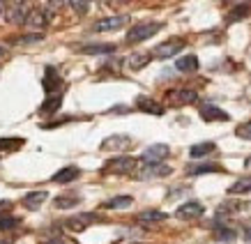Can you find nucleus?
I'll use <instances>...</instances> for the list:
<instances>
[{"mask_svg": "<svg viewBox=\"0 0 251 244\" xmlns=\"http://www.w3.org/2000/svg\"><path fill=\"white\" fill-rule=\"evenodd\" d=\"M12 210V200H0V214H7Z\"/></svg>", "mask_w": 251, "mask_h": 244, "instance_id": "f704fd0d", "label": "nucleus"}, {"mask_svg": "<svg viewBox=\"0 0 251 244\" xmlns=\"http://www.w3.org/2000/svg\"><path fill=\"white\" fill-rule=\"evenodd\" d=\"M228 194H230V196H244V194H251V175L240 177L237 182L230 184Z\"/></svg>", "mask_w": 251, "mask_h": 244, "instance_id": "6ab92c4d", "label": "nucleus"}, {"mask_svg": "<svg viewBox=\"0 0 251 244\" xmlns=\"http://www.w3.org/2000/svg\"><path fill=\"white\" fill-rule=\"evenodd\" d=\"M99 219H101L99 214L81 212V214H74V217H69L67 221H65V226H67L69 230H76V233H81V230H85L88 226H92V223H97Z\"/></svg>", "mask_w": 251, "mask_h": 244, "instance_id": "39448f33", "label": "nucleus"}, {"mask_svg": "<svg viewBox=\"0 0 251 244\" xmlns=\"http://www.w3.org/2000/svg\"><path fill=\"white\" fill-rule=\"evenodd\" d=\"M25 25H30V28H44V25H46V16H44V12H39V9H32V12H28Z\"/></svg>", "mask_w": 251, "mask_h": 244, "instance_id": "a878e982", "label": "nucleus"}, {"mask_svg": "<svg viewBox=\"0 0 251 244\" xmlns=\"http://www.w3.org/2000/svg\"><path fill=\"white\" fill-rule=\"evenodd\" d=\"M0 244H12V242H7V240H0Z\"/></svg>", "mask_w": 251, "mask_h": 244, "instance_id": "79ce46f5", "label": "nucleus"}, {"mask_svg": "<svg viewBox=\"0 0 251 244\" xmlns=\"http://www.w3.org/2000/svg\"><path fill=\"white\" fill-rule=\"evenodd\" d=\"M0 55H5V46H0Z\"/></svg>", "mask_w": 251, "mask_h": 244, "instance_id": "a19ab883", "label": "nucleus"}, {"mask_svg": "<svg viewBox=\"0 0 251 244\" xmlns=\"http://www.w3.org/2000/svg\"><path fill=\"white\" fill-rule=\"evenodd\" d=\"M88 55H104V53H115V44H88L81 49Z\"/></svg>", "mask_w": 251, "mask_h": 244, "instance_id": "5701e85b", "label": "nucleus"}, {"mask_svg": "<svg viewBox=\"0 0 251 244\" xmlns=\"http://www.w3.org/2000/svg\"><path fill=\"white\" fill-rule=\"evenodd\" d=\"M226 5H235V2H242V5H247V2H251V0H224Z\"/></svg>", "mask_w": 251, "mask_h": 244, "instance_id": "e433bc0d", "label": "nucleus"}, {"mask_svg": "<svg viewBox=\"0 0 251 244\" xmlns=\"http://www.w3.org/2000/svg\"><path fill=\"white\" fill-rule=\"evenodd\" d=\"M0 14H2V0H0Z\"/></svg>", "mask_w": 251, "mask_h": 244, "instance_id": "37998d69", "label": "nucleus"}, {"mask_svg": "<svg viewBox=\"0 0 251 244\" xmlns=\"http://www.w3.org/2000/svg\"><path fill=\"white\" fill-rule=\"evenodd\" d=\"M28 14H25V9L23 5H9L7 7V21L9 23H25Z\"/></svg>", "mask_w": 251, "mask_h": 244, "instance_id": "393cba45", "label": "nucleus"}, {"mask_svg": "<svg viewBox=\"0 0 251 244\" xmlns=\"http://www.w3.org/2000/svg\"><path fill=\"white\" fill-rule=\"evenodd\" d=\"M175 69L182 72V74H194V72H198V58L194 53L182 55V58L175 60Z\"/></svg>", "mask_w": 251, "mask_h": 244, "instance_id": "2eb2a0df", "label": "nucleus"}, {"mask_svg": "<svg viewBox=\"0 0 251 244\" xmlns=\"http://www.w3.org/2000/svg\"><path fill=\"white\" fill-rule=\"evenodd\" d=\"M136 108L143 111V113H150V115H164V106H161L159 101L150 99V97H143V95L136 99Z\"/></svg>", "mask_w": 251, "mask_h": 244, "instance_id": "4468645a", "label": "nucleus"}, {"mask_svg": "<svg viewBox=\"0 0 251 244\" xmlns=\"http://www.w3.org/2000/svg\"><path fill=\"white\" fill-rule=\"evenodd\" d=\"M78 175H81V168L65 166V168H60L53 177H51V182H55V184H69V182H74Z\"/></svg>", "mask_w": 251, "mask_h": 244, "instance_id": "ddd939ff", "label": "nucleus"}, {"mask_svg": "<svg viewBox=\"0 0 251 244\" xmlns=\"http://www.w3.org/2000/svg\"><path fill=\"white\" fill-rule=\"evenodd\" d=\"M21 223V219H16V217H0V230H12L14 226H19Z\"/></svg>", "mask_w": 251, "mask_h": 244, "instance_id": "2f4dec72", "label": "nucleus"}, {"mask_svg": "<svg viewBox=\"0 0 251 244\" xmlns=\"http://www.w3.org/2000/svg\"><path fill=\"white\" fill-rule=\"evenodd\" d=\"M152 58H154L152 53H134L129 60H127V67H129L131 72H138V69H143L148 62L152 60Z\"/></svg>", "mask_w": 251, "mask_h": 244, "instance_id": "412c9836", "label": "nucleus"}, {"mask_svg": "<svg viewBox=\"0 0 251 244\" xmlns=\"http://www.w3.org/2000/svg\"><path fill=\"white\" fill-rule=\"evenodd\" d=\"M201 118L205 122H228L230 120V115L224 108L214 106V104H203L201 106Z\"/></svg>", "mask_w": 251, "mask_h": 244, "instance_id": "9b49d317", "label": "nucleus"}, {"mask_svg": "<svg viewBox=\"0 0 251 244\" xmlns=\"http://www.w3.org/2000/svg\"><path fill=\"white\" fill-rule=\"evenodd\" d=\"M46 198H49L46 191H30V194L23 196V205L28 207V210H39V207L44 205Z\"/></svg>", "mask_w": 251, "mask_h": 244, "instance_id": "f3484780", "label": "nucleus"}, {"mask_svg": "<svg viewBox=\"0 0 251 244\" xmlns=\"http://www.w3.org/2000/svg\"><path fill=\"white\" fill-rule=\"evenodd\" d=\"M171 154V147L166 143H154L150 147H145L143 154H141V161L143 164H161Z\"/></svg>", "mask_w": 251, "mask_h": 244, "instance_id": "20e7f679", "label": "nucleus"}, {"mask_svg": "<svg viewBox=\"0 0 251 244\" xmlns=\"http://www.w3.org/2000/svg\"><path fill=\"white\" fill-rule=\"evenodd\" d=\"M90 2L92 0H69V5H72V9H74L76 14H85V12L90 9Z\"/></svg>", "mask_w": 251, "mask_h": 244, "instance_id": "c756f323", "label": "nucleus"}, {"mask_svg": "<svg viewBox=\"0 0 251 244\" xmlns=\"http://www.w3.org/2000/svg\"><path fill=\"white\" fill-rule=\"evenodd\" d=\"M129 145H131V138L127 134H113V136L101 141V150L104 152H125Z\"/></svg>", "mask_w": 251, "mask_h": 244, "instance_id": "423d86ee", "label": "nucleus"}, {"mask_svg": "<svg viewBox=\"0 0 251 244\" xmlns=\"http://www.w3.org/2000/svg\"><path fill=\"white\" fill-rule=\"evenodd\" d=\"M131 203H134L131 196H115V198L106 200L101 207H104V210H125V207H131Z\"/></svg>", "mask_w": 251, "mask_h": 244, "instance_id": "4be33fe9", "label": "nucleus"}, {"mask_svg": "<svg viewBox=\"0 0 251 244\" xmlns=\"http://www.w3.org/2000/svg\"><path fill=\"white\" fill-rule=\"evenodd\" d=\"M184 49V39H168V42H164V44L154 46L152 55L154 58H159V60H166V58H173L175 53H180Z\"/></svg>", "mask_w": 251, "mask_h": 244, "instance_id": "0eeeda50", "label": "nucleus"}, {"mask_svg": "<svg viewBox=\"0 0 251 244\" xmlns=\"http://www.w3.org/2000/svg\"><path fill=\"white\" fill-rule=\"evenodd\" d=\"M23 143V138H0V152H14Z\"/></svg>", "mask_w": 251, "mask_h": 244, "instance_id": "cd10ccee", "label": "nucleus"}, {"mask_svg": "<svg viewBox=\"0 0 251 244\" xmlns=\"http://www.w3.org/2000/svg\"><path fill=\"white\" fill-rule=\"evenodd\" d=\"M244 166H247V168H251V154H249V157H247V159H244Z\"/></svg>", "mask_w": 251, "mask_h": 244, "instance_id": "58836bf2", "label": "nucleus"}, {"mask_svg": "<svg viewBox=\"0 0 251 244\" xmlns=\"http://www.w3.org/2000/svg\"><path fill=\"white\" fill-rule=\"evenodd\" d=\"M53 205L58 210H67V207H76L78 205V198L76 196H60V198L53 200Z\"/></svg>", "mask_w": 251, "mask_h": 244, "instance_id": "c85d7f7f", "label": "nucleus"}, {"mask_svg": "<svg viewBox=\"0 0 251 244\" xmlns=\"http://www.w3.org/2000/svg\"><path fill=\"white\" fill-rule=\"evenodd\" d=\"M46 2H49L51 9H62L65 5H69V0H46Z\"/></svg>", "mask_w": 251, "mask_h": 244, "instance_id": "473e14b6", "label": "nucleus"}, {"mask_svg": "<svg viewBox=\"0 0 251 244\" xmlns=\"http://www.w3.org/2000/svg\"><path fill=\"white\" fill-rule=\"evenodd\" d=\"M235 237H237V233L233 228H228V226H224V228L217 226V228H214V240H217V242H233Z\"/></svg>", "mask_w": 251, "mask_h": 244, "instance_id": "bb28decb", "label": "nucleus"}, {"mask_svg": "<svg viewBox=\"0 0 251 244\" xmlns=\"http://www.w3.org/2000/svg\"><path fill=\"white\" fill-rule=\"evenodd\" d=\"M173 168L166 166V164H145L141 171H138V180H154V177H166L171 175Z\"/></svg>", "mask_w": 251, "mask_h": 244, "instance_id": "1a4fd4ad", "label": "nucleus"}, {"mask_svg": "<svg viewBox=\"0 0 251 244\" xmlns=\"http://www.w3.org/2000/svg\"><path fill=\"white\" fill-rule=\"evenodd\" d=\"M46 244H72L69 240H62V237H55V240H49Z\"/></svg>", "mask_w": 251, "mask_h": 244, "instance_id": "c9c22d12", "label": "nucleus"}, {"mask_svg": "<svg viewBox=\"0 0 251 244\" xmlns=\"http://www.w3.org/2000/svg\"><path fill=\"white\" fill-rule=\"evenodd\" d=\"M217 152V145L212 143V141H205V143H196L189 147V157L191 159H203V157H207V154Z\"/></svg>", "mask_w": 251, "mask_h": 244, "instance_id": "dca6fc26", "label": "nucleus"}, {"mask_svg": "<svg viewBox=\"0 0 251 244\" xmlns=\"http://www.w3.org/2000/svg\"><path fill=\"white\" fill-rule=\"evenodd\" d=\"M25 0H12V5H23Z\"/></svg>", "mask_w": 251, "mask_h": 244, "instance_id": "ea45409f", "label": "nucleus"}, {"mask_svg": "<svg viewBox=\"0 0 251 244\" xmlns=\"http://www.w3.org/2000/svg\"><path fill=\"white\" fill-rule=\"evenodd\" d=\"M205 173H224V168L219 164H201L187 168V175H205Z\"/></svg>", "mask_w": 251, "mask_h": 244, "instance_id": "aec40b11", "label": "nucleus"}, {"mask_svg": "<svg viewBox=\"0 0 251 244\" xmlns=\"http://www.w3.org/2000/svg\"><path fill=\"white\" fill-rule=\"evenodd\" d=\"M161 28H164V23H159V21L136 23V25H131L129 32H127V42H129V44H141L145 39H150L152 35H157Z\"/></svg>", "mask_w": 251, "mask_h": 244, "instance_id": "f257e3e1", "label": "nucleus"}, {"mask_svg": "<svg viewBox=\"0 0 251 244\" xmlns=\"http://www.w3.org/2000/svg\"><path fill=\"white\" fill-rule=\"evenodd\" d=\"M168 97V104H173V106H184V104H194L198 99L196 90H191V88H177V90H171L166 95Z\"/></svg>", "mask_w": 251, "mask_h": 244, "instance_id": "6e6552de", "label": "nucleus"}, {"mask_svg": "<svg viewBox=\"0 0 251 244\" xmlns=\"http://www.w3.org/2000/svg\"><path fill=\"white\" fill-rule=\"evenodd\" d=\"M203 214H205V207H203V203H198V200H187V203H182V205L175 210V217L182 219V221H196Z\"/></svg>", "mask_w": 251, "mask_h": 244, "instance_id": "7ed1b4c3", "label": "nucleus"}, {"mask_svg": "<svg viewBox=\"0 0 251 244\" xmlns=\"http://www.w3.org/2000/svg\"><path fill=\"white\" fill-rule=\"evenodd\" d=\"M62 85V78H60V74L55 72L53 67H46V72H44V78H42V88H44V92H49V95H53L58 88Z\"/></svg>", "mask_w": 251, "mask_h": 244, "instance_id": "f8f14e48", "label": "nucleus"}, {"mask_svg": "<svg viewBox=\"0 0 251 244\" xmlns=\"http://www.w3.org/2000/svg\"><path fill=\"white\" fill-rule=\"evenodd\" d=\"M60 104H62L60 95H51V97H49V99L39 106V113H42V115H51V113H55V111L60 108Z\"/></svg>", "mask_w": 251, "mask_h": 244, "instance_id": "b1692460", "label": "nucleus"}, {"mask_svg": "<svg viewBox=\"0 0 251 244\" xmlns=\"http://www.w3.org/2000/svg\"><path fill=\"white\" fill-rule=\"evenodd\" d=\"M235 134H237V138H244V141H251V120H247V122H242L240 127L235 129Z\"/></svg>", "mask_w": 251, "mask_h": 244, "instance_id": "7c9ffc66", "label": "nucleus"}, {"mask_svg": "<svg viewBox=\"0 0 251 244\" xmlns=\"http://www.w3.org/2000/svg\"><path fill=\"white\" fill-rule=\"evenodd\" d=\"M131 171H136V159H134V157H125V154L108 159L106 164H104V168H101V173H108V175H111V173H113V175H127Z\"/></svg>", "mask_w": 251, "mask_h": 244, "instance_id": "f03ea898", "label": "nucleus"}, {"mask_svg": "<svg viewBox=\"0 0 251 244\" xmlns=\"http://www.w3.org/2000/svg\"><path fill=\"white\" fill-rule=\"evenodd\" d=\"M127 23V16L125 14H118V16H106V19H99L92 30L95 32H108V30H120L122 25Z\"/></svg>", "mask_w": 251, "mask_h": 244, "instance_id": "9d476101", "label": "nucleus"}, {"mask_svg": "<svg viewBox=\"0 0 251 244\" xmlns=\"http://www.w3.org/2000/svg\"><path fill=\"white\" fill-rule=\"evenodd\" d=\"M244 240H247V242L251 244V228H247V230H244Z\"/></svg>", "mask_w": 251, "mask_h": 244, "instance_id": "4c0bfd02", "label": "nucleus"}, {"mask_svg": "<svg viewBox=\"0 0 251 244\" xmlns=\"http://www.w3.org/2000/svg\"><path fill=\"white\" fill-rule=\"evenodd\" d=\"M168 214L166 212H159V210H145L136 217L138 223H157V221H166Z\"/></svg>", "mask_w": 251, "mask_h": 244, "instance_id": "a211bd4d", "label": "nucleus"}, {"mask_svg": "<svg viewBox=\"0 0 251 244\" xmlns=\"http://www.w3.org/2000/svg\"><path fill=\"white\" fill-rule=\"evenodd\" d=\"M30 42H42V35H30V37L19 39V44H30Z\"/></svg>", "mask_w": 251, "mask_h": 244, "instance_id": "72a5a7b5", "label": "nucleus"}]
</instances>
